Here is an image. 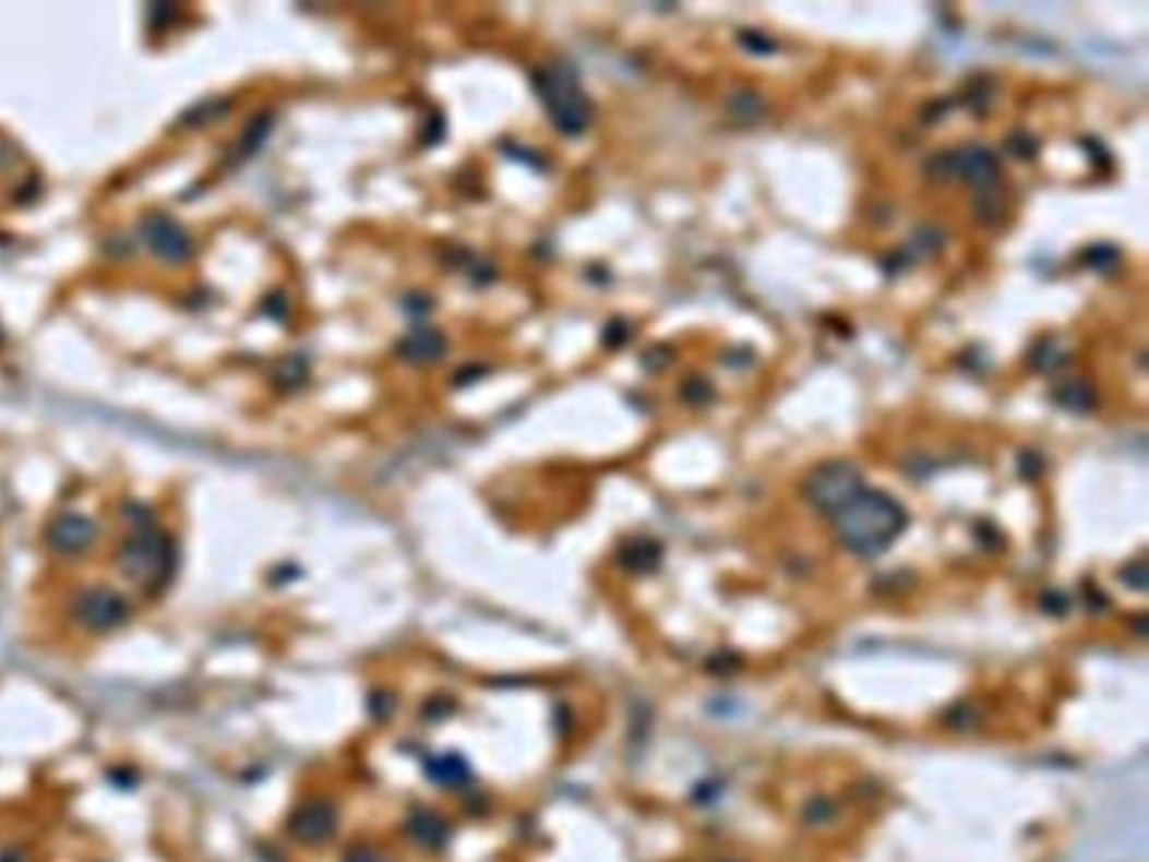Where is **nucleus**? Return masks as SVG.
Segmentation results:
<instances>
[{
  "mask_svg": "<svg viewBox=\"0 0 1149 862\" xmlns=\"http://www.w3.org/2000/svg\"><path fill=\"white\" fill-rule=\"evenodd\" d=\"M830 519L840 541L860 558L885 553L907 526V515L896 499L866 488Z\"/></svg>",
  "mask_w": 1149,
  "mask_h": 862,
  "instance_id": "obj_1",
  "label": "nucleus"
},
{
  "mask_svg": "<svg viewBox=\"0 0 1149 862\" xmlns=\"http://www.w3.org/2000/svg\"><path fill=\"white\" fill-rule=\"evenodd\" d=\"M131 532L117 551V566L122 575L144 594H163L171 584L178 566L173 539L157 528L144 507L131 517Z\"/></svg>",
  "mask_w": 1149,
  "mask_h": 862,
  "instance_id": "obj_2",
  "label": "nucleus"
},
{
  "mask_svg": "<svg viewBox=\"0 0 1149 862\" xmlns=\"http://www.w3.org/2000/svg\"><path fill=\"white\" fill-rule=\"evenodd\" d=\"M532 86L541 99L552 127L564 135H582L590 120L593 106L568 63H548L532 72Z\"/></svg>",
  "mask_w": 1149,
  "mask_h": 862,
  "instance_id": "obj_3",
  "label": "nucleus"
},
{
  "mask_svg": "<svg viewBox=\"0 0 1149 862\" xmlns=\"http://www.w3.org/2000/svg\"><path fill=\"white\" fill-rule=\"evenodd\" d=\"M862 490L864 479L860 469L845 460H830L815 467L804 483L809 503L826 517H836Z\"/></svg>",
  "mask_w": 1149,
  "mask_h": 862,
  "instance_id": "obj_4",
  "label": "nucleus"
},
{
  "mask_svg": "<svg viewBox=\"0 0 1149 862\" xmlns=\"http://www.w3.org/2000/svg\"><path fill=\"white\" fill-rule=\"evenodd\" d=\"M930 176L934 180H953L964 178L972 187L988 191L997 184L1000 178V163L993 155L979 144H968L957 151H947L936 155V158L927 167Z\"/></svg>",
  "mask_w": 1149,
  "mask_h": 862,
  "instance_id": "obj_5",
  "label": "nucleus"
},
{
  "mask_svg": "<svg viewBox=\"0 0 1149 862\" xmlns=\"http://www.w3.org/2000/svg\"><path fill=\"white\" fill-rule=\"evenodd\" d=\"M72 613L79 620V624H84L86 630L106 634L127 622L129 602L120 591L99 584V586H91V589L76 596L72 604Z\"/></svg>",
  "mask_w": 1149,
  "mask_h": 862,
  "instance_id": "obj_6",
  "label": "nucleus"
},
{
  "mask_svg": "<svg viewBox=\"0 0 1149 862\" xmlns=\"http://www.w3.org/2000/svg\"><path fill=\"white\" fill-rule=\"evenodd\" d=\"M142 241L157 259L169 263H182L193 252L189 234L169 216H148L142 223Z\"/></svg>",
  "mask_w": 1149,
  "mask_h": 862,
  "instance_id": "obj_7",
  "label": "nucleus"
},
{
  "mask_svg": "<svg viewBox=\"0 0 1149 862\" xmlns=\"http://www.w3.org/2000/svg\"><path fill=\"white\" fill-rule=\"evenodd\" d=\"M48 543L59 555H76L97 539V524L79 513H63L48 526Z\"/></svg>",
  "mask_w": 1149,
  "mask_h": 862,
  "instance_id": "obj_8",
  "label": "nucleus"
},
{
  "mask_svg": "<svg viewBox=\"0 0 1149 862\" xmlns=\"http://www.w3.org/2000/svg\"><path fill=\"white\" fill-rule=\"evenodd\" d=\"M292 836L306 845H320L335 831V811L326 802L303 804L290 822Z\"/></svg>",
  "mask_w": 1149,
  "mask_h": 862,
  "instance_id": "obj_9",
  "label": "nucleus"
},
{
  "mask_svg": "<svg viewBox=\"0 0 1149 862\" xmlns=\"http://www.w3.org/2000/svg\"><path fill=\"white\" fill-rule=\"evenodd\" d=\"M445 337L439 331L416 328L400 342L398 352L411 364H427L439 360L445 352Z\"/></svg>",
  "mask_w": 1149,
  "mask_h": 862,
  "instance_id": "obj_10",
  "label": "nucleus"
},
{
  "mask_svg": "<svg viewBox=\"0 0 1149 862\" xmlns=\"http://www.w3.org/2000/svg\"><path fill=\"white\" fill-rule=\"evenodd\" d=\"M728 112L739 124H757L766 112V101L755 91H739L730 97Z\"/></svg>",
  "mask_w": 1149,
  "mask_h": 862,
  "instance_id": "obj_11",
  "label": "nucleus"
},
{
  "mask_svg": "<svg viewBox=\"0 0 1149 862\" xmlns=\"http://www.w3.org/2000/svg\"><path fill=\"white\" fill-rule=\"evenodd\" d=\"M1057 405L1074 414H1085L1093 407V391L1085 382H1064L1057 388Z\"/></svg>",
  "mask_w": 1149,
  "mask_h": 862,
  "instance_id": "obj_12",
  "label": "nucleus"
},
{
  "mask_svg": "<svg viewBox=\"0 0 1149 862\" xmlns=\"http://www.w3.org/2000/svg\"><path fill=\"white\" fill-rule=\"evenodd\" d=\"M411 834L420 842L431 845V847H439L447 840V829L443 827V822L429 813H420L411 819Z\"/></svg>",
  "mask_w": 1149,
  "mask_h": 862,
  "instance_id": "obj_13",
  "label": "nucleus"
},
{
  "mask_svg": "<svg viewBox=\"0 0 1149 862\" xmlns=\"http://www.w3.org/2000/svg\"><path fill=\"white\" fill-rule=\"evenodd\" d=\"M658 555H660V551H658L656 543H651V541H636V543L626 546L624 562L633 571H649L658 562Z\"/></svg>",
  "mask_w": 1149,
  "mask_h": 862,
  "instance_id": "obj_14",
  "label": "nucleus"
},
{
  "mask_svg": "<svg viewBox=\"0 0 1149 862\" xmlns=\"http://www.w3.org/2000/svg\"><path fill=\"white\" fill-rule=\"evenodd\" d=\"M429 777L450 787V783H460L467 777V773L458 757H443L429 764Z\"/></svg>",
  "mask_w": 1149,
  "mask_h": 862,
  "instance_id": "obj_15",
  "label": "nucleus"
},
{
  "mask_svg": "<svg viewBox=\"0 0 1149 862\" xmlns=\"http://www.w3.org/2000/svg\"><path fill=\"white\" fill-rule=\"evenodd\" d=\"M270 129H272L270 122L263 120V117H259V120H256L254 124H250V129H248V133H246V140H243V148H246V153H254V151L263 144V140H265V135L270 133Z\"/></svg>",
  "mask_w": 1149,
  "mask_h": 862,
  "instance_id": "obj_16",
  "label": "nucleus"
},
{
  "mask_svg": "<svg viewBox=\"0 0 1149 862\" xmlns=\"http://www.w3.org/2000/svg\"><path fill=\"white\" fill-rule=\"evenodd\" d=\"M1114 261H1116V250H1112V248H1106V250L1096 248V250L1087 252V263H1089L1091 267H1098V270L1112 267Z\"/></svg>",
  "mask_w": 1149,
  "mask_h": 862,
  "instance_id": "obj_17",
  "label": "nucleus"
},
{
  "mask_svg": "<svg viewBox=\"0 0 1149 862\" xmlns=\"http://www.w3.org/2000/svg\"><path fill=\"white\" fill-rule=\"evenodd\" d=\"M741 41H743L750 50H755L757 55H766V52H770V50L775 48L773 41H768L766 36H762V34H757V32H743V34H741Z\"/></svg>",
  "mask_w": 1149,
  "mask_h": 862,
  "instance_id": "obj_18",
  "label": "nucleus"
},
{
  "mask_svg": "<svg viewBox=\"0 0 1149 862\" xmlns=\"http://www.w3.org/2000/svg\"><path fill=\"white\" fill-rule=\"evenodd\" d=\"M685 396L690 400H694V403H701V400H705L709 396V386L705 382H701V380H694V382H690L685 386Z\"/></svg>",
  "mask_w": 1149,
  "mask_h": 862,
  "instance_id": "obj_19",
  "label": "nucleus"
},
{
  "mask_svg": "<svg viewBox=\"0 0 1149 862\" xmlns=\"http://www.w3.org/2000/svg\"><path fill=\"white\" fill-rule=\"evenodd\" d=\"M0 862H29V855L23 847H3L0 849Z\"/></svg>",
  "mask_w": 1149,
  "mask_h": 862,
  "instance_id": "obj_20",
  "label": "nucleus"
},
{
  "mask_svg": "<svg viewBox=\"0 0 1149 862\" xmlns=\"http://www.w3.org/2000/svg\"><path fill=\"white\" fill-rule=\"evenodd\" d=\"M346 862H382V860H378V858H375L373 853H369V851H355Z\"/></svg>",
  "mask_w": 1149,
  "mask_h": 862,
  "instance_id": "obj_21",
  "label": "nucleus"
}]
</instances>
